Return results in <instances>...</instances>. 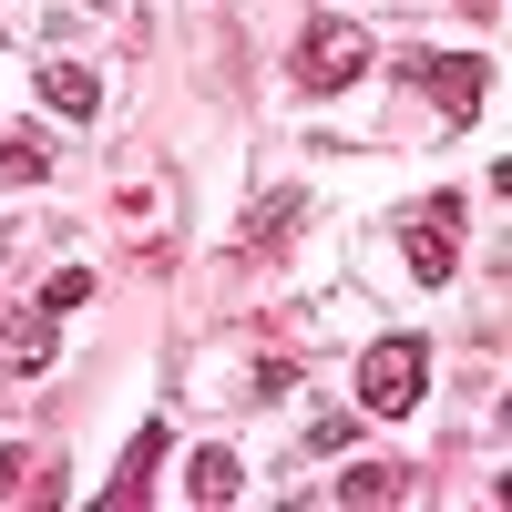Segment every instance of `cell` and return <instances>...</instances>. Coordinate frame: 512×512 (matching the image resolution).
Listing matches in <instances>:
<instances>
[{"instance_id": "1", "label": "cell", "mask_w": 512, "mask_h": 512, "mask_svg": "<svg viewBox=\"0 0 512 512\" xmlns=\"http://www.w3.org/2000/svg\"><path fill=\"white\" fill-rule=\"evenodd\" d=\"M420 379H431V349H420V338H369V359H359V410H379V420L420 410Z\"/></svg>"}, {"instance_id": "2", "label": "cell", "mask_w": 512, "mask_h": 512, "mask_svg": "<svg viewBox=\"0 0 512 512\" xmlns=\"http://www.w3.org/2000/svg\"><path fill=\"white\" fill-rule=\"evenodd\" d=\"M359 72H369V31L359 21H308V41H297V93H349Z\"/></svg>"}, {"instance_id": "3", "label": "cell", "mask_w": 512, "mask_h": 512, "mask_svg": "<svg viewBox=\"0 0 512 512\" xmlns=\"http://www.w3.org/2000/svg\"><path fill=\"white\" fill-rule=\"evenodd\" d=\"M451 267H461V205L431 195V205L410 216V277H420V287H451Z\"/></svg>"}, {"instance_id": "4", "label": "cell", "mask_w": 512, "mask_h": 512, "mask_svg": "<svg viewBox=\"0 0 512 512\" xmlns=\"http://www.w3.org/2000/svg\"><path fill=\"white\" fill-rule=\"evenodd\" d=\"M41 103H52L62 123H93L103 113V72L93 62H41Z\"/></svg>"}, {"instance_id": "5", "label": "cell", "mask_w": 512, "mask_h": 512, "mask_svg": "<svg viewBox=\"0 0 512 512\" xmlns=\"http://www.w3.org/2000/svg\"><path fill=\"white\" fill-rule=\"evenodd\" d=\"M410 82H420V93H431L451 123L482 103V62H441V52H420V62H410Z\"/></svg>"}, {"instance_id": "6", "label": "cell", "mask_w": 512, "mask_h": 512, "mask_svg": "<svg viewBox=\"0 0 512 512\" xmlns=\"http://www.w3.org/2000/svg\"><path fill=\"white\" fill-rule=\"evenodd\" d=\"M0 369H11V379L52 369V308H21L11 328H0Z\"/></svg>"}, {"instance_id": "7", "label": "cell", "mask_w": 512, "mask_h": 512, "mask_svg": "<svg viewBox=\"0 0 512 512\" xmlns=\"http://www.w3.org/2000/svg\"><path fill=\"white\" fill-rule=\"evenodd\" d=\"M236 492H246L236 451H195V461H185V502H236Z\"/></svg>"}, {"instance_id": "8", "label": "cell", "mask_w": 512, "mask_h": 512, "mask_svg": "<svg viewBox=\"0 0 512 512\" xmlns=\"http://www.w3.org/2000/svg\"><path fill=\"white\" fill-rule=\"evenodd\" d=\"M31 492H52V461L31 441H0V502H31Z\"/></svg>"}, {"instance_id": "9", "label": "cell", "mask_w": 512, "mask_h": 512, "mask_svg": "<svg viewBox=\"0 0 512 512\" xmlns=\"http://www.w3.org/2000/svg\"><path fill=\"white\" fill-rule=\"evenodd\" d=\"M328 502H400V472H379V461H359V472H338Z\"/></svg>"}, {"instance_id": "10", "label": "cell", "mask_w": 512, "mask_h": 512, "mask_svg": "<svg viewBox=\"0 0 512 512\" xmlns=\"http://www.w3.org/2000/svg\"><path fill=\"white\" fill-rule=\"evenodd\" d=\"M41 164H52V144H31V134H0V185H41Z\"/></svg>"}, {"instance_id": "11", "label": "cell", "mask_w": 512, "mask_h": 512, "mask_svg": "<svg viewBox=\"0 0 512 512\" xmlns=\"http://www.w3.org/2000/svg\"><path fill=\"white\" fill-rule=\"evenodd\" d=\"M144 461H164V420H144V431H134V472H123V482L103 492L113 512H123V502H134V482H144Z\"/></svg>"}, {"instance_id": "12", "label": "cell", "mask_w": 512, "mask_h": 512, "mask_svg": "<svg viewBox=\"0 0 512 512\" xmlns=\"http://www.w3.org/2000/svg\"><path fill=\"white\" fill-rule=\"evenodd\" d=\"M82 297H93V267H62L52 287H41V308H52V318H62V308H82Z\"/></svg>"}, {"instance_id": "13", "label": "cell", "mask_w": 512, "mask_h": 512, "mask_svg": "<svg viewBox=\"0 0 512 512\" xmlns=\"http://www.w3.org/2000/svg\"><path fill=\"white\" fill-rule=\"evenodd\" d=\"M93 11H113V0H93Z\"/></svg>"}]
</instances>
